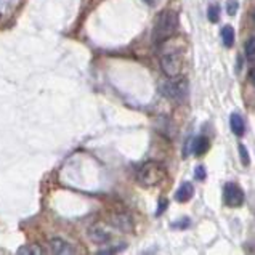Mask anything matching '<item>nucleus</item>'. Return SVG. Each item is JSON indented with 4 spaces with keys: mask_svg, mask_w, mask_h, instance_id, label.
I'll return each mask as SVG.
<instances>
[{
    "mask_svg": "<svg viewBox=\"0 0 255 255\" xmlns=\"http://www.w3.org/2000/svg\"><path fill=\"white\" fill-rule=\"evenodd\" d=\"M178 29V13L174 10H164L160 12L157 20L154 21L153 32H151V40L154 43L165 42L170 39Z\"/></svg>",
    "mask_w": 255,
    "mask_h": 255,
    "instance_id": "f257e3e1",
    "label": "nucleus"
},
{
    "mask_svg": "<svg viewBox=\"0 0 255 255\" xmlns=\"http://www.w3.org/2000/svg\"><path fill=\"white\" fill-rule=\"evenodd\" d=\"M167 170L157 160H148L141 165L137 172V181L141 186H154L159 185L160 181L165 178Z\"/></svg>",
    "mask_w": 255,
    "mask_h": 255,
    "instance_id": "f03ea898",
    "label": "nucleus"
},
{
    "mask_svg": "<svg viewBox=\"0 0 255 255\" xmlns=\"http://www.w3.org/2000/svg\"><path fill=\"white\" fill-rule=\"evenodd\" d=\"M188 80L181 76H175V77H169L167 80L162 82L160 85V92H162L164 97L170 98L172 101L181 103L188 98Z\"/></svg>",
    "mask_w": 255,
    "mask_h": 255,
    "instance_id": "7ed1b4c3",
    "label": "nucleus"
},
{
    "mask_svg": "<svg viewBox=\"0 0 255 255\" xmlns=\"http://www.w3.org/2000/svg\"><path fill=\"white\" fill-rule=\"evenodd\" d=\"M160 69L167 77L180 76L183 71V57L180 52H169L160 57Z\"/></svg>",
    "mask_w": 255,
    "mask_h": 255,
    "instance_id": "20e7f679",
    "label": "nucleus"
},
{
    "mask_svg": "<svg viewBox=\"0 0 255 255\" xmlns=\"http://www.w3.org/2000/svg\"><path fill=\"white\" fill-rule=\"evenodd\" d=\"M223 201L230 207H241L244 204V191L236 183H226L223 188Z\"/></svg>",
    "mask_w": 255,
    "mask_h": 255,
    "instance_id": "39448f33",
    "label": "nucleus"
},
{
    "mask_svg": "<svg viewBox=\"0 0 255 255\" xmlns=\"http://www.w3.org/2000/svg\"><path fill=\"white\" fill-rule=\"evenodd\" d=\"M88 237L97 244H108L111 241V230L104 223H95L88 230Z\"/></svg>",
    "mask_w": 255,
    "mask_h": 255,
    "instance_id": "423d86ee",
    "label": "nucleus"
},
{
    "mask_svg": "<svg viewBox=\"0 0 255 255\" xmlns=\"http://www.w3.org/2000/svg\"><path fill=\"white\" fill-rule=\"evenodd\" d=\"M111 225L114 228H118L119 231H124V233H130L134 231V220L129 214L125 212H119V214H114L111 217Z\"/></svg>",
    "mask_w": 255,
    "mask_h": 255,
    "instance_id": "0eeeda50",
    "label": "nucleus"
},
{
    "mask_svg": "<svg viewBox=\"0 0 255 255\" xmlns=\"http://www.w3.org/2000/svg\"><path fill=\"white\" fill-rule=\"evenodd\" d=\"M50 246V252L53 254H58V255H69V254H74V247L71 246L69 242H66L63 239H59V237H55L48 242Z\"/></svg>",
    "mask_w": 255,
    "mask_h": 255,
    "instance_id": "6e6552de",
    "label": "nucleus"
},
{
    "mask_svg": "<svg viewBox=\"0 0 255 255\" xmlns=\"http://www.w3.org/2000/svg\"><path fill=\"white\" fill-rule=\"evenodd\" d=\"M209 151V140L206 137H196L195 140L191 141V153L195 156H204Z\"/></svg>",
    "mask_w": 255,
    "mask_h": 255,
    "instance_id": "1a4fd4ad",
    "label": "nucleus"
},
{
    "mask_svg": "<svg viewBox=\"0 0 255 255\" xmlns=\"http://www.w3.org/2000/svg\"><path fill=\"white\" fill-rule=\"evenodd\" d=\"M193 195H195V188H193V185L190 181H185L183 185L177 190L175 193V199L178 202H188L190 199L193 197Z\"/></svg>",
    "mask_w": 255,
    "mask_h": 255,
    "instance_id": "9d476101",
    "label": "nucleus"
},
{
    "mask_svg": "<svg viewBox=\"0 0 255 255\" xmlns=\"http://www.w3.org/2000/svg\"><path fill=\"white\" fill-rule=\"evenodd\" d=\"M230 124H231V130L235 135L242 137L244 134H246V124H244V119L241 118V114H237V113L231 114Z\"/></svg>",
    "mask_w": 255,
    "mask_h": 255,
    "instance_id": "9b49d317",
    "label": "nucleus"
},
{
    "mask_svg": "<svg viewBox=\"0 0 255 255\" xmlns=\"http://www.w3.org/2000/svg\"><path fill=\"white\" fill-rule=\"evenodd\" d=\"M221 40H223L225 47L228 48L235 45V29H233L230 24H226L223 29H221Z\"/></svg>",
    "mask_w": 255,
    "mask_h": 255,
    "instance_id": "f8f14e48",
    "label": "nucleus"
},
{
    "mask_svg": "<svg viewBox=\"0 0 255 255\" xmlns=\"http://www.w3.org/2000/svg\"><path fill=\"white\" fill-rule=\"evenodd\" d=\"M246 59H247L249 64L254 66V61H255V37H251L246 42Z\"/></svg>",
    "mask_w": 255,
    "mask_h": 255,
    "instance_id": "ddd939ff",
    "label": "nucleus"
},
{
    "mask_svg": "<svg viewBox=\"0 0 255 255\" xmlns=\"http://www.w3.org/2000/svg\"><path fill=\"white\" fill-rule=\"evenodd\" d=\"M18 254L20 255H40V254H47V251H43L40 246H23V247H20Z\"/></svg>",
    "mask_w": 255,
    "mask_h": 255,
    "instance_id": "4468645a",
    "label": "nucleus"
},
{
    "mask_svg": "<svg viewBox=\"0 0 255 255\" xmlns=\"http://www.w3.org/2000/svg\"><path fill=\"white\" fill-rule=\"evenodd\" d=\"M207 18L212 21V23H217L220 20V7L217 3H212L207 10Z\"/></svg>",
    "mask_w": 255,
    "mask_h": 255,
    "instance_id": "2eb2a0df",
    "label": "nucleus"
},
{
    "mask_svg": "<svg viewBox=\"0 0 255 255\" xmlns=\"http://www.w3.org/2000/svg\"><path fill=\"white\" fill-rule=\"evenodd\" d=\"M237 8H239V3H237V0H228V5H226V12L228 15H236L237 13Z\"/></svg>",
    "mask_w": 255,
    "mask_h": 255,
    "instance_id": "dca6fc26",
    "label": "nucleus"
},
{
    "mask_svg": "<svg viewBox=\"0 0 255 255\" xmlns=\"http://www.w3.org/2000/svg\"><path fill=\"white\" fill-rule=\"evenodd\" d=\"M239 153H241V160H242V165H247L249 164V153L244 145H239Z\"/></svg>",
    "mask_w": 255,
    "mask_h": 255,
    "instance_id": "f3484780",
    "label": "nucleus"
},
{
    "mask_svg": "<svg viewBox=\"0 0 255 255\" xmlns=\"http://www.w3.org/2000/svg\"><path fill=\"white\" fill-rule=\"evenodd\" d=\"M195 177H196V180H204L207 177V174H206V169L202 167V165H199V167H196V170H195Z\"/></svg>",
    "mask_w": 255,
    "mask_h": 255,
    "instance_id": "a211bd4d",
    "label": "nucleus"
},
{
    "mask_svg": "<svg viewBox=\"0 0 255 255\" xmlns=\"http://www.w3.org/2000/svg\"><path fill=\"white\" fill-rule=\"evenodd\" d=\"M165 207H167V201H160V204H159V210L156 212V215H160L165 210Z\"/></svg>",
    "mask_w": 255,
    "mask_h": 255,
    "instance_id": "6ab92c4d",
    "label": "nucleus"
},
{
    "mask_svg": "<svg viewBox=\"0 0 255 255\" xmlns=\"http://www.w3.org/2000/svg\"><path fill=\"white\" fill-rule=\"evenodd\" d=\"M145 2H146L148 5H156V3L160 2V0H145Z\"/></svg>",
    "mask_w": 255,
    "mask_h": 255,
    "instance_id": "aec40b11",
    "label": "nucleus"
}]
</instances>
